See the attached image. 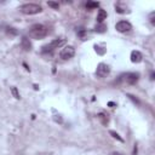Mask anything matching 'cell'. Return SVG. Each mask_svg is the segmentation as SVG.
<instances>
[{"mask_svg": "<svg viewBox=\"0 0 155 155\" xmlns=\"http://www.w3.org/2000/svg\"><path fill=\"white\" fill-rule=\"evenodd\" d=\"M22 47H23L25 51H30V50H31V44H30L29 39L25 38V36L22 38Z\"/></svg>", "mask_w": 155, "mask_h": 155, "instance_id": "30bf717a", "label": "cell"}, {"mask_svg": "<svg viewBox=\"0 0 155 155\" xmlns=\"http://www.w3.org/2000/svg\"><path fill=\"white\" fill-rule=\"evenodd\" d=\"M109 133H110V134H111L114 138H116L117 140H120V142H124V139H122V138L119 136V133H116L115 131H109Z\"/></svg>", "mask_w": 155, "mask_h": 155, "instance_id": "ac0fdd59", "label": "cell"}, {"mask_svg": "<svg viewBox=\"0 0 155 155\" xmlns=\"http://www.w3.org/2000/svg\"><path fill=\"white\" fill-rule=\"evenodd\" d=\"M110 73V68L109 65H107L105 63H99L97 65V69H96V75L98 78H105L107 75H109Z\"/></svg>", "mask_w": 155, "mask_h": 155, "instance_id": "5b68a950", "label": "cell"}, {"mask_svg": "<svg viewBox=\"0 0 155 155\" xmlns=\"http://www.w3.org/2000/svg\"><path fill=\"white\" fill-rule=\"evenodd\" d=\"M47 6L52 7L53 10H58L59 8V4L56 2V1H47Z\"/></svg>", "mask_w": 155, "mask_h": 155, "instance_id": "9a60e30c", "label": "cell"}, {"mask_svg": "<svg viewBox=\"0 0 155 155\" xmlns=\"http://www.w3.org/2000/svg\"><path fill=\"white\" fill-rule=\"evenodd\" d=\"M115 11L117 12V13H126V12H128L127 10H125L124 7H120L119 6V4L117 5H115Z\"/></svg>", "mask_w": 155, "mask_h": 155, "instance_id": "e0dca14e", "label": "cell"}, {"mask_svg": "<svg viewBox=\"0 0 155 155\" xmlns=\"http://www.w3.org/2000/svg\"><path fill=\"white\" fill-rule=\"evenodd\" d=\"M105 29H107V27H105L103 23H101V24L96 25V28H94V30H96L97 33H104V31H105Z\"/></svg>", "mask_w": 155, "mask_h": 155, "instance_id": "4fadbf2b", "label": "cell"}, {"mask_svg": "<svg viewBox=\"0 0 155 155\" xmlns=\"http://www.w3.org/2000/svg\"><path fill=\"white\" fill-rule=\"evenodd\" d=\"M99 6V2H94V1H87L86 2V8L92 10V8H97Z\"/></svg>", "mask_w": 155, "mask_h": 155, "instance_id": "8fae6325", "label": "cell"}, {"mask_svg": "<svg viewBox=\"0 0 155 155\" xmlns=\"http://www.w3.org/2000/svg\"><path fill=\"white\" fill-rule=\"evenodd\" d=\"M98 119L101 120V122H102L103 125H107V124H108V121H109V120H108V117H107V115H105V114H103V113H99V114H98Z\"/></svg>", "mask_w": 155, "mask_h": 155, "instance_id": "7c38bea8", "label": "cell"}, {"mask_svg": "<svg viewBox=\"0 0 155 155\" xmlns=\"http://www.w3.org/2000/svg\"><path fill=\"white\" fill-rule=\"evenodd\" d=\"M47 34H48V28L46 25H44V24L36 23V24H33L29 28V36L33 38V39L40 40V39L46 38Z\"/></svg>", "mask_w": 155, "mask_h": 155, "instance_id": "6da1fadb", "label": "cell"}, {"mask_svg": "<svg viewBox=\"0 0 155 155\" xmlns=\"http://www.w3.org/2000/svg\"><path fill=\"white\" fill-rule=\"evenodd\" d=\"M11 92H12V94H13V97L16 98V99H19L21 98V96H19V93H18V91H17V88L13 86V87H11Z\"/></svg>", "mask_w": 155, "mask_h": 155, "instance_id": "2e32d148", "label": "cell"}, {"mask_svg": "<svg viewBox=\"0 0 155 155\" xmlns=\"http://www.w3.org/2000/svg\"><path fill=\"white\" fill-rule=\"evenodd\" d=\"M127 96H128V98H130V99H132V101H133L134 103H137V104H140V103H139V101H138L137 98H134V97H133L132 94H127Z\"/></svg>", "mask_w": 155, "mask_h": 155, "instance_id": "d6986e66", "label": "cell"}, {"mask_svg": "<svg viewBox=\"0 0 155 155\" xmlns=\"http://www.w3.org/2000/svg\"><path fill=\"white\" fill-rule=\"evenodd\" d=\"M131 62L132 63H140L143 59V54L139 51H132L131 52Z\"/></svg>", "mask_w": 155, "mask_h": 155, "instance_id": "ba28073f", "label": "cell"}, {"mask_svg": "<svg viewBox=\"0 0 155 155\" xmlns=\"http://www.w3.org/2000/svg\"><path fill=\"white\" fill-rule=\"evenodd\" d=\"M64 44H65V40H64V39H54V40H52L50 44L42 46V52H44V53H45V52H50V51H52V50H54V48H58V47L63 46Z\"/></svg>", "mask_w": 155, "mask_h": 155, "instance_id": "3957f363", "label": "cell"}, {"mask_svg": "<svg viewBox=\"0 0 155 155\" xmlns=\"http://www.w3.org/2000/svg\"><path fill=\"white\" fill-rule=\"evenodd\" d=\"M19 11L24 15H36V13H40L42 11V7L38 4H33V2H28V4H24L19 7Z\"/></svg>", "mask_w": 155, "mask_h": 155, "instance_id": "7a4b0ae2", "label": "cell"}, {"mask_svg": "<svg viewBox=\"0 0 155 155\" xmlns=\"http://www.w3.org/2000/svg\"><path fill=\"white\" fill-rule=\"evenodd\" d=\"M121 79L125 80L130 85H134L139 79V74L138 73H126V74H124L121 76Z\"/></svg>", "mask_w": 155, "mask_h": 155, "instance_id": "52a82bcc", "label": "cell"}, {"mask_svg": "<svg viewBox=\"0 0 155 155\" xmlns=\"http://www.w3.org/2000/svg\"><path fill=\"white\" fill-rule=\"evenodd\" d=\"M105 18H107V11L103 10V8H99L98 10V13H97V22H98V24L103 23V21Z\"/></svg>", "mask_w": 155, "mask_h": 155, "instance_id": "9c48e42d", "label": "cell"}, {"mask_svg": "<svg viewBox=\"0 0 155 155\" xmlns=\"http://www.w3.org/2000/svg\"><path fill=\"white\" fill-rule=\"evenodd\" d=\"M115 29L119 33H126V31H130L132 29V24L130 22H127V21H119L115 24Z\"/></svg>", "mask_w": 155, "mask_h": 155, "instance_id": "8992f818", "label": "cell"}, {"mask_svg": "<svg viewBox=\"0 0 155 155\" xmlns=\"http://www.w3.org/2000/svg\"><path fill=\"white\" fill-rule=\"evenodd\" d=\"M74 54H75V48H74L73 46H70V45L65 46V47L59 52V57H61L62 59H64V61L70 59L71 57H74Z\"/></svg>", "mask_w": 155, "mask_h": 155, "instance_id": "277c9868", "label": "cell"}, {"mask_svg": "<svg viewBox=\"0 0 155 155\" xmlns=\"http://www.w3.org/2000/svg\"><path fill=\"white\" fill-rule=\"evenodd\" d=\"M111 155H122V154H121V153H116V151H115V153H111Z\"/></svg>", "mask_w": 155, "mask_h": 155, "instance_id": "44dd1931", "label": "cell"}, {"mask_svg": "<svg viewBox=\"0 0 155 155\" xmlns=\"http://www.w3.org/2000/svg\"><path fill=\"white\" fill-rule=\"evenodd\" d=\"M133 155H137V145L134 144V148H133Z\"/></svg>", "mask_w": 155, "mask_h": 155, "instance_id": "ffe728a7", "label": "cell"}, {"mask_svg": "<svg viewBox=\"0 0 155 155\" xmlns=\"http://www.w3.org/2000/svg\"><path fill=\"white\" fill-rule=\"evenodd\" d=\"M6 33H7V35H10V36H16V35L18 34L17 30H16L15 28H12V27L7 28V29H6Z\"/></svg>", "mask_w": 155, "mask_h": 155, "instance_id": "5bb4252c", "label": "cell"}]
</instances>
